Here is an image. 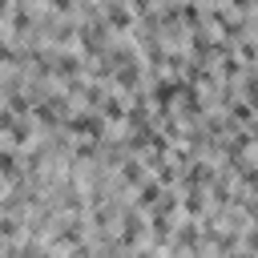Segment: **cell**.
I'll return each instance as SVG.
<instances>
[{
  "mask_svg": "<svg viewBox=\"0 0 258 258\" xmlns=\"http://www.w3.org/2000/svg\"><path fill=\"white\" fill-rule=\"evenodd\" d=\"M105 20H109L113 28H121V32H133V12H129L121 0H105Z\"/></svg>",
  "mask_w": 258,
  "mask_h": 258,
  "instance_id": "obj_1",
  "label": "cell"
},
{
  "mask_svg": "<svg viewBox=\"0 0 258 258\" xmlns=\"http://www.w3.org/2000/svg\"><path fill=\"white\" fill-rule=\"evenodd\" d=\"M44 4H48V12H56V16H64V12L77 8V0H44Z\"/></svg>",
  "mask_w": 258,
  "mask_h": 258,
  "instance_id": "obj_2",
  "label": "cell"
},
{
  "mask_svg": "<svg viewBox=\"0 0 258 258\" xmlns=\"http://www.w3.org/2000/svg\"><path fill=\"white\" fill-rule=\"evenodd\" d=\"M238 56H242V60H258V44H254V40H242V44H238Z\"/></svg>",
  "mask_w": 258,
  "mask_h": 258,
  "instance_id": "obj_3",
  "label": "cell"
}]
</instances>
